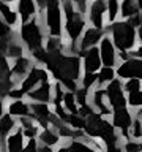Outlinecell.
Returning a JSON list of instances; mask_svg holds the SVG:
<instances>
[{
    "instance_id": "cell-1",
    "label": "cell",
    "mask_w": 142,
    "mask_h": 152,
    "mask_svg": "<svg viewBox=\"0 0 142 152\" xmlns=\"http://www.w3.org/2000/svg\"><path fill=\"white\" fill-rule=\"evenodd\" d=\"M112 35H114V43L122 52L126 49H131L134 46V28L130 22H117L112 26Z\"/></svg>"
},
{
    "instance_id": "cell-2",
    "label": "cell",
    "mask_w": 142,
    "mask_h": 152,
    "mask_svg": "<svg viewBox=\"0 0 142 152\" xmlns=\"http://www.w3.org/2000/svg\"><path fill=\"white\" fill-rule=\"evenodd\" d=\"M21 35H22V40L25 41V45L30 48L32 52L41 49L43 35H41L40 27H38L35 22H30V24H25V26H22Z\"/></svg>"
},
{
    "instance_id": "cell-3",
    "label": "cell",
    "mask_w": 142,
    "mask_h": 152,
    "mask_svg": "<svg viewBox=\"0 0 142 152\" xmlns=\"http://www.w3.org/2000/svg\"><path fill=\"white\" fill-rule=\"evenodd\" d=\"M123 89L120 81L114 79L111 84H107L106 87V98L107 103L112 106V109H118V108H126L128 100L125 98V94H123Z\"/></svg>"
},
{
    "instance_id": "cell-4",
    "label": "cell",
    "mask_w": 142,
    "mask_h": 152,
    "mask_svg": "<svg viewBox=\"0 0 142 152\" xmlns=\"http://www.w3.org/2000/svg\"><path fill=\"white\" fill-rule=\"evenodd\" d=\"M47 81H49L47 71L44 68H40V66H33L30 73L24 78V81L21 83V87L19 89H21L24 94H28V92H32V90L35 89V86L47 83Z\"/></svg>"
},
{
    "instance_id": "cell-5",
    "label": "cell",
    "mask_w": 142,
    "mask_h": 152,
    "mask_svg": "<svg viewBox=\"0 0 142 152\" xmlns=\"http://www.w3.org/2000/svg\"><path fill=\"white\" fill-rule=\"evenodd\" d=\"M117 76L122 79H142V59H128L118 65Z\"/></svg>"
},
{
    "instance_id": "cell-6",
    "label": "cell",
    "mask_w": 142,
    "mask_h": 152,
    "mask_svg": "<svg viewBox=\"0 0 142 152\" xmlns=\"http://www.w3.org/2000/svg\"><path fill=\"white\" fill-rule=\"evenodd\" d=\"M112 125L120 128L122 130V135L128 138L130 133L128 130L131 128L133 125V119H131V114L126 108H118V109H114V114H112Z\"/></svg>"
},
{
    "instance_id": "cell-7",
    "label": "cell",
    "mask_w": 142,
    "mask_h": 152,
    "mask_svg": "<svg viewBox=\"0 0 142 152\" xmlns=\"http://www.w3.org/2000/svg\"><path fill=\"white\" fill-rule=\"evenodd\" d=\"M60 8L57 5V0H54L49 7H47V27H49L51 35L59 37L62 33V26H60Z\"/></svg>"
},
{
    "instance_id": "cell-8",
    "label": "cell",
    "mask_w": 142,
    "mask_h": 152,
    "mask_svg": "<svg viewBox=\"0 0 142 152\" xmlns=\"http://www.w3.org/2000/svg\"><path fill=\"white\" fill-rule=\"evenodd\" d=\"M103 60H101V54H99L98 48H90L84 56V70L85 73H96L98 70H101Z\"/></svg>"
},
{
    "instance_id": "cell-9",
    "label": "cell",
    "mask_w": 142,
    "mask_h": 152,
    "mask_svg": "<svg viewBox=\"0 0 142 152\" xmlns=\"http://www.w3.org/2000/svg\"><path fill=\"white\" fill-rule=\"evenodd\" d=\"M30 108H32V117L46 128L47 124L52 119V113H51L49 106H47V103H35L33 102L30 104Z\"/></svg>"
},
{
    "instance_id": "cell-10",
    "label": "cell",
    "mask_w": 142,
    "mask_h": 152,
    "mask_svg": "<svg viewBox=\"0 0 142 152\" xmlns=\"http://www.w3.org/2000/svg\"><path fill=\"white\" fill-rule=\"evenodd\" d=\"M32 62L30 59H27V57H19V59H16V62H14L13 68H11V76H13V84L14 83H19L21 81V78L25 76L32 71Z\"/></svg>"
},
{
    "instance_id": "cell-11",
    "label": "cell",
    "mask_w": 142,
    "mask_h": 152,
    "mask_svg": "<svg viewBox=\"0 0 142 152\" xmlns=\"http://www.w3.org/2000/svg\"><path fill=\"white\" fill-rule=\"evenodd\" d=\"M52 92H54V89H51V84L47 81V83L40 84V87L33 89L27 95H28V98L35 100V103H49L52 102Z\"/></svg>"
},
{
    "instance_id": "cell-12",
    "label": "cell",
    "mask_w": 142,
    "mask_h": 152,
    "mask_svg": "<svg viewBox=\"0 0 142 152\" xmlns=\"http://www.w3.org/2000/svg\"><path fill=\"white\" fill-rule=\"evenodd\" d=\"M24 133L21 128H17L14 133H11L7 140H5V151L7 152H22L25 147V140H24Z\"/></svg>"
},
{
    "instance_id": "cell-13",
    "label": "cell",
    "mask_w": 142,
    "mask_h": 152,
    "mask_svg": "<svg viewBox=\"0 0 142 152\" xmlns=\"http://www.w3.org/2000/svg\"><path fill=\"white\" fill-rule=\"evenodd\" d=\"M99 54H101V60L104 66H112L115 65V49L109 38H103L101 46H99Z\"/></svg>"
},
{
    "instance_id": "cell-14",
    "label": "cell",
    "mask_w": 142,
    "mask_h": 152,
    "mask_svg": "<svg viewBox=\"0 0 142 152\" xmlns=\"http://www.w3.org/2000/svg\"><path fill=\"white\" fill-rule=\"evenodd\" d=\"M32 108L30 104L22 102V100H14V102H11L8 104V114H11L13 117H27V116H32Z\"/></svg>"
},
{
    "instance_id": "cell-15",
    "label": "cell",
    "mask_w": 142,
    "mask_h": 152,
    "mask_svg": "<svg viewBox=\"0 0 142 152\" xmlns=\"http://www.w3.org/2000/svg\"><path fill=\"white\" fill-rule=\"evenodd\" d=\"M104 97H106V89H96L93 92V97H92V106H93V109H96L101 116L111 114L109 113L107 102L104 100Z\"/></svg>"
},
{
    "instance_id": "cell-16",
    "label": "cell",
    "mask_w": 142,
    "mask_h": 152,
    "mask_svg": "<svg viewBox=\"0 0 142 152\" xmlns=\"http://www.w3.org/2000/svg\"><path fill=\"white\" fill-rule=\"evenodd\" d=\"M101 38V28H90L85 32V35L80 40V52H87L90 46L96 45L98 40Z\"/></svg>"
},
{
    "instance_id": "cell-17",
    "label": "cell",
    "mask_w": 142,
    "mask_h": 152,
    "mask_svg": "<svg viewBox=\"0 0 142 152\" xmlns=\"http://www.w3.org/2000/svg\"><path fill=\"white\" fill-rule=\"evenodd\" d=\"M60 135L57 132H54L52 128L49 127H46V128H43V130L40 132V135H38V141L41 142V144H44V146H55V144H59L60 142Z\"/></svg>"
},
{
    "instance_id": "cell-18",
    "label": "cell",
    "mask_w": 142,
    "mask_h": 152,
    "mask_svg": "<svg viewBox=\"0 0 142 152\" xmlns=\"http://www.w3.org/2000/svg\"><path fill=\"white\" fill-rule=\"evenodd\" d=\"M21 121V130L24 133V136L28 138V140H33V138H36L40 133H38V127H36V122L35 119H33L32 116H27V117H22L19 119Z\"/></svg>"
},
{
    "instance_id": "cell-19",
    "label": "cell",
    "mask_w": 142,
    "mask_h": 152,
    "mask_svg": "<svg viewBox=\"0 0 142 152\" xmlns=\"http://www.w3.org/2000/svg\"><path fill=\"white\" fill-rule=\"evenodd\" d=\"M82 28H84V21L78 16V14H76L74 18L68 19V22H66V32H68V35H70L71 40H73V43L79 38Z\"/></svg>"
},
{
    "instance_id": "cell-20",
    "label": "cell",
    "mask_w": 142,
    "mask_h": 152,
    "mask_svg": "<svg viewBox=\"0 0 142 152\" xmlns=\"http://www.w3.org/2000/svg\"><path fill=\"white\" fill-rule=\"evenodd\" d=\"M16 128V121L11 114H3L0 117V140H7Z\"/></svg>"
},
{
    "instance_id": "cell-21",
    "label": "cell",
    "mask_w": 142,
    "mask_h": 152,
    "mask_svg": "<svg viewBox=\"0 0 142 152\" xmlns=\"http://www.w3.org/2000/svg\"><path fill=\"white\" fill-rule=\"evenodd\" d=\"M103 13H104V2L103 0H96L92 5V10H90V18H92L96 28H101L103 26Z\"/></svg>"
},
{
    "instance_id": "cell-22",
    "label": "cell",
    "mask_w": 142,
    "mask_h": 152,
    "mask_svg": "<svg viewBox=\"0 0 142 152\" xmlns=\"http://www.w3.org/2000/svg\"><path fill=\"white\" fill-rule=\"evenodd\" d=\"M115 75H117V71H114V68H111V66H103L98 73V86L111 84L115 79Z\"/></svg>"
},
{
    "instance_id": "cell-23",
    "label": "cell",
    "mask_w": 142,
    "mask_h": 152,
    "mask_svg": "<svg viewBox=\"0 0 142 152\" xmlns=\"http://www.w3.org/2000/svg\"><path fill=\"white\" fill-rule=\"evenodd\" d=\"M19 11H21L22 21L25 22L27 19L35 13V3H33V0H21V2H19Z\"/></svg>"
},
{
    "instance_id": "cell-24",
    "label": "cell",
    "mask_w": 142,
    "mask_h": 152,
    "mask_svg": "<svg viewBox=\"0 0 142 152\" xmlns=\"http://www.w3.org/2000/svg\"><path fill=\"white\" fill-rule=\"evenodd\" d=\"M66 144L71 149V152H95V147L92 144H88V142H84V141L70 140Z\"/></svg>"
},
{
    "instance_id": "cell-25",
    "label": "cell",
    "mask_w": 142,
    "mask_h": 152,
    "mask_svg": "<svg viewBox=\"0 0 142 152\" xmlns=\"http://www.w3.org/2000/svg\"><path fill=\"white\" fill-rule=\"evenodd\" d=\"M63 104H65L66 111H70V114H79L78 102H76V94L66 92L65 97H63Z\"/></svg>"
},
{
    "instance_id": "cell-26",
    "label": "cell",
    "mask_w": 142,
    "mask_h": 152,
    "mask_svg": "<svg viewBox=\"0 0 142 152\" xmlns=\"http://www.w3.org/2000/svg\"><path fill=\"white\" fill-rule=\"evenodd\" d=\"M66 124L71 128H78V130H85V127H87V121L82 116H79V114H70Z\"/></svg>"
},
{
    "instance_id": "cell-27",
    "label": "cell",
    "mask_w": 142,
    "mask_h": 152,
    "mask_svg": "<svg viewBox=\"0 0 142 152\" xmlns=\"http://www.w3.org/2000/svg\"><path fill=\"white\" fill-rule=\"evenodd\" d=\"M2 51H5L8 57H16V59L22 57V48L19 45H14V43H8V45L2 46Z\"/></svg>"
},
{
    "instance_id": "cell-28",
    "label": "cell",
    "mask_w": 142,
    "mask_h": 152,
    "mask_svg": "<svg viewBox=\"0 0 142 152\" xmlns=\"http://www.w3.org/2000/svg\"><path fill=\"white\" fill-rule=\"evenodd\" d=\"M65 92H63V86L60 84V81H57L54 86V92H52V103L54 106H60V103L63 102Z\"/></svg>"
},
{
    "instance_id": "cell-29",
    "label": "cell",
    "mask_w": 142,
    "mask_h": 152,
    "mask_svg": "<svg viewBox=\"0 0 142 152\" xmlns=\"http://www.w3.org/2000/svg\"><path fill=\"white\" fill-rule=\"evenodd\" d=\"M136 13H137V10H136L134 0H125L122 5V14L123 16H134Z\"/></svg>"
},
{
    "instance_id": "cell-30",
    "label": "cell",
    "mask_w": 142,
    "mask_h": 152,
    "mask_svg": "<svg viewBox=\"0 0 142 152\" xmlns=\"http://www.w3.org/2000/svg\"><path fill=\"white\" fill-rule=\"evenodd\" d=\"M128 103L133 108H141L142 106V90H137V92H131L128 95Z\"/></svg>"
},
{
    "instance_id": "cell-31",
    "label": "cell",
    "mask_w": 142,
    "mask_h": 152,
    "mask_svg": "<svg viewBox=\"0 0 142 152\" xmlns=\"http://www.w3.org/2000/svg\"><path fill=\"white\" fill-rule=\"evenodd\" d=\"M98 83V73H85L82 76V86H84V89H90L92 86H95Z\"/></svg>"
},
{
    "instance_id": "cell-32",
    "label": "cell",
    "mask_w": 142,
    "mask_h": 152,
    "mask_svg": "<svg viewBox=\"0 0 142 152\" xmlns=\"http://www.w3.org/2000/svg\"><path fill=\"white\" fill-rule=\"evenodd\" d=\"M11 30H9L8 26H5V24L0 21V41H2V46L8 45V43H11L9 40H11Z\"/></svg>"
},
{
    "instance_id": "cell-33",
    "label": "cell",
    "mask_w": 142,
    "mask_h": 152,
    "mask_svg": "<svg viewBox=\"0 0 142 152\" xmlns=\"http://www.w3.org/2000/svg\"><path fill=\"white\" fill-rule=\"evenodd\" d=\"M0 13L3 14V18H5V21H7L8 24H14L16 22V14H14L11 10H9L7 5H3V3H0Z\"/></svg>"
},
{
    "instance_id": "cell-34",
    "label": "cell",
    "mask_w": 142,
    "mask_h": 152,
    "mask_svg": "<svg viewBox=\"0 0 142 152\" xmlns=\"http://www.w3.org/2000/svg\"><path fill=\"white\" fill-rule=\"evenodd\" d=\"M123 89L126 90L128 94H131V92H137V90H141V79H128L125 86H123Z\"/></svg>"
},
{
    "instance_id": "cell-35",
    "label": "cell",
    "mask_w": 142,
    "mask_h": 152,
    "mask_svg": "<svg viewBox=\"0 0 142 152\" xmlns=\"http://www.w3.org/2000/svg\"><path fill=\"white\" fill-rule=\"evenodd\" d=\"M104 144H106V152H123V149L118 146V136L109 140L107 142H104Z\"/></svg>"
},
{
    "instance_id": "cell-36",
    "label": "cell",
    "mask_w": 142,
    "mask_h": 152,
    "mask_svg": "<svg viewBox=\"0 0 142 152\" xmlns=\"http://www.w3.org/2000/svg\"><path fill=\"white\" fill-rule=\"evenodd\" d=\"M87 95H88V90L87 89H79L76 90V102H78L80 106H85L87 103Z\"/></svg>"
},
{
    "instance_id": "cell-37",
    "label": "cell",
    "mask_w": 142,
    "mask_h": 152,
    "mask_svg": "<svg viewBox=\"0 0 142 152\" xmlns=\"http://www.w3.org/2000/svg\"><path fill=\"white\" fill-rule=\"evenodd\" d=\"M3 76H7V78H8V76H11V71H9V68H8L7 59L0 56V81H2Z\"/></svg>"
},
{
    "instance_id": "cell-38",
    "label": "cell",
    "mask_w": 142,
    "mask_h": 152,
    "mask_svg": "<svg viewBox=\"0 0 142 152\" xmlns=\"http://www.w3.org/2000/svg\"><path fill=\"white\" fill-rule=\"evenodd\" d=\"M131 132H133V136H134V138L142 136V124H141L139 119H136V121L133 122V125H131Z\"/></svg>"
},
{
    "instance_id": "cell-39",
    "label": "cell",
    "mask_w": 142,
    "mask_h": 152,
    "mask_svg": "<svg viewBox=\"0 0 142 152\" xmlns=\"http://www.w3.org/2000/svg\"><path fill=\"white\" fill-rule=\"evenodd\" d=\"M38 147H40V144H38V140H28V142L25 144V147H24L22 152H38Z\"/></svg>"
},
{
    "instance_id": "cell-40",
    "label": "cell",
    "mask_w": 142,
    "mask_h": 152,
    "mask_svg": "<svg viewBox=\"0 0 142 152\" xmlns=\"http://www.w3.org/2000/svg\"><path fill=\"white\" fill-rule=\"evenodd\" d=\"M125 152H142L141 144H137L136 141H126L125 142Z\"/></svg>"
},
{
    "instance_id": "cell-41",
    "label": "cell",
    "mask_w": 142,
    "mask_h": 152,
    "mask_svg": "<svg viewBox=\"0 0 142 152\" xmlns=\"http://www.w3.org/2000/svg\"><path fill=\"white\" fill-rule=\"evenodd\" d=\"M117 16V2L115 0H109V19L114 21Z\"/></svg>"
},
{
    "instance_id": "cell-42",
    "label": "cell",
    "mask_w": 142,
    "mask_h": 152,
    "mask_svg": "<svg viewBox=\"0 0 142 152\" xmlns=\"http://www.w3.org/2000/svg\"><path fill=\"white\" fill-rule=\"evenodd\" d=\"M24 94L21 89H16V90H9V97H13V98H16V100H22V97H24Z\"/></svg>"
},
{
    "instance_id": "cell-43",
    "label": "cell",
    "mask_w": 142,
    "mask_h": 152,
    "mask_svg": "<svg viewBox=\"0 0 142 152\" xmlns=\"http://www.w3.org/2000/svg\"><path fill=\"white\" fill-rule=\"evenodd\" d=\"M38 152H55V151H52V147H49V146L41 144L40 147H38Z\"/></svg>"
},
{
    "instance_id": "cell-44",
    "label": "cell",
    "mask_w": 142,
    "mask_h": 152,
    "mask_svg": "<svg viewBox=\"0 0 142 152\" xmlns=\"http://www.w3.org/2000/svg\"><path fill=\"white\" fill-rule=\"evenodd\" d=\"M55 152H71V149L68 147V144H62V146L59 147V149L55 151Z\"/></svg>"
},
{
    "instance_id": "cell-45",
    "label": "cell",
    "mask_w": 142,
    "mask_h": 152,
    "mask_svg": "<svg viewBox=\"0 0 142 152\" xmlns=\"http://www.w3.org/2000/svg\"><path fill=\"white\" fill-rule=\"evenodd\" d=\"M139 22H141V18H139V16H133V18H131V21H130L131 26H137Z\"/></svg>"
},
{
    "instance_id": "cell-46",
    "label": "cell",
    "mask_w": 142,
    "mask_h": 152,
    "mask_svg": "<svg viewBox=\"0 0 142 152\" xmlns=\"http://www.w3.org/2000/svg\"><path fill=\"white\" fill-rule=\"evenodd\" d=\"M5 114V103L2 102V100H0V117H2Z\"/></svg>"
},
{
    "instance_id": "cell-47",
    "label": "cell",
    "mask_w": 142,
    "mask_h": 152,
    "mask_svg": "<svg viewBox=\"0 0 142 152\" xmlns=\"http://www.w3.org/2000/svg\"><path fill=\"white\" fill-rule=\"evenodd\" d=\"M136 54H137V56H139V57H141V59H142V46H141V48H139V49H137V51H136Z\"/></svg>"
},
{
    "instance_id": "cell-48",
    "label": "cell",
    "mask_w": 142,
    "mask_h": 152,
    "mask_svg": "<svg viewBox=\"0 0 142 152\" xmlns=\"http://www.w3.org/2000/svg\"><path fill=\"white\" fill-rule=\"evenodd\" d=\"M74 2H78V3H84V2H87V0H74Z\"/></svg>"
},
{
    "instance_id": "cell-49",
    "label": "cell",
    "mask_w": 142,
    "mask_h": 152,
    "mask_svg": "<svg viewBox=\"0 0 142 152\" xmlns=\"http://www.w3.org/2000/svg\"><path fill=\"white\" fill-rule=\"evenodd\" d=\"M139 37H141V40H142V27H141V30H139Z\"/></svg>"
},
{
    "instance_id": "cell-50",
    "label": "cell",
    "mask_w": 142,
    "mask_h": 152,
    "mask_svg": "<svg viewBox=\"0 0 142 152\" xmlns=\"http://www.w3.org/2000/svg\"><path fill=\"white\" fill-rule=\"evenodd\" d=\"M139 7L142 8V0H139Z\"/></svg>"
},
{
    "instance_id": "cell-51",
    "label": "cell",
    "mask_w": 142,
    "mask_h": 152,
    "mask_svg": "<svg viewBox=\"0 0 142 152\" xmlns=\"http://www.w3.org/2000/svg\"><path fill=\"white\" fill-rule=\"evenodd\" d=\"M141 151H142V144H141Z\"/></svg>"
}]
</instances>
